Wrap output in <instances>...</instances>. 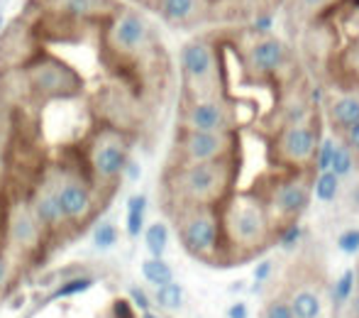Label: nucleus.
Listing matches in <instances>:
<instances>
[{
    "label": "nucleus",
    "mask_w": 359,
    "mask_h": 318,
    "mask_svg": "<svg viewBox=\"0 0 359 318\" xmlns=\"http://www.w3.org/2000/svg\"><path fill=\"white\" fill-rule=\"evenodd\" d=\"M237 179V157L205 161V164H169L164 174V196L171 208L205 206L220 208L232 194Z\"/></svg>",
    "instance_id": "1"
},
{
    "label": "nucleus",
    "mask_w": 359,
    "mask_h": 318,
    "mask_svg": "<svg viewBox=\"0 0 359 318\" xmlns=\"http://www.w3.org/2000/svg\"><path fill=\"white\" fill-rule=\"evenodd\" d=\"M217 211L225 252L255 255L257 250L276 240V225L271 223L264 204L255 191H232Z\"/></svg>",
    "instance_id": "2"
},
{
    "label": "nucleus",
    "mask_w": 359,
    "mask_h": 318,
    "mask_svg": "<svg viewBox=\"0 0 359 318\" xmlns=\"http://www.w3.org/2000/svg\"><path fill=\"white\" fill-rule=\"evenodd\" d=\"M184 74V98H225V72L213 39L196 37L179 52Z\"/></svg>",
    "instance_id": "3"
},
{
    "label": "nucleus",
    "mask_w": 359,
    "mask_h": 318,
    "mask_svg": "<svg viewBox=\"0 0 359 318\" xmlns=\"http://www.w3.org/2000/svg\"><path fill=\"white\" fill-rule=\"evenodd\" d=\"M174 225L184 250L191 257L203 262H215L217 255L225 252L220 230V211L205 206H184L171 208Z\"/></svg>",
    "instance_id": "4"
},
{
    "label": "nucleus",
    "mask_w": 359,
    "mask_h": 318,
    "mask_svg": "<svg viewBox=\"0 0 359 318\" xmlns=\"http://www.w3.org/2000/svg\"><path fill=\"white\" fill-rule=\"evenodd\" d=\"M130 159V140L125 133L100 125L88 140L86 147V164L88 179L95 189H113L123 176V169Z\"/></svg>",
    "instance_id": "5"
},
{
    "label": "nucleus",
    "mask_w": 359,
    "mask_h": 318,
    "mask_svg": "<svg viewBox=\"0 0 359 318\" xmlns=\"http://www.w3.org/2000/svg\"><path fill=\"white\" fill-rule=\"evenodd\" d=\"M255 194L264 204L271 223L276 225V233L284 225L298 223L303 211L311 204V184H308L306 176H301V171L274 176V179L266 181V186L262 191L255 189Z\"/></svg>",
    "instance_id": "6"
},
{
    "label": "nucleus",
    "mask_w": 359,
    "mask_h": 318,
    "mask_svg": "<svg viewBox=\"0 0 359 318\" xmlns=\"http://www.w3.org/2000/svg\"><path fill=\"white\" fill-rule=\"evenodd\" d=\"M47 174L52 179L54 194H57L67 225L81 228L88 223L95 211V186L90 184L88 176H81V171L69 169V166H54Z\"/></svg>",
    "instance_id": "7"
},
{
    "label": "nucleus",
    "mask_w": 359,
    "mask_h": 318,
    "mask_svg": "<svg viewBox=\"0 0 359 318\" xmlns=\"http://www.w3.org/2000/svg\"><path fill=\"white\" fill-rule=\"evenodd\" d=\"M240 152L237 133H201L179 130L171 152V164H205V161L232 159Z\"/></svg>",
    "instance_id": "8"
},
{
    "label": "nucleus",
    "mask_w": 359,
    "mask_h": 318,
    "mask_svg": "<svg viewBox=\"0 0 359 318\" xmlns=\"http://www.w3.org/2000/svg\"><path fill=\"white\" fill-rule=\"evenodd\" d=\"M27 84L34 95L47 100L76 98L83 91V79L79 77V72L52 54H42L29 62Z\"/></svg>",
    "instance_id": "9"
},
{
    "label": "nucleus",
    "mask_w": 359,
    "mask_h": 318,
    "mask_svg": "<svg viewBox=\"0 0 359 318\" xmlns=\"http://www.w3.org/2000/svg\"><path fill=\"white\" fill-rule=\"evenodd\" d=\"M318 143H320V130H318L316 120L288 125V128H281L271 140V159L284 169L303 171L316 159Z\"/></svg>",
    "instance_id": "10"
},
{
    "label": "nucleus",
    "mask_w": 359,
    "mask_h": 318,
    "mask_svg": "<svg viewBox=\"0 0 359 318\" xmlns=\"http://www.w3.org/2000/svg\"><path fill=\"white\" fill-rule=\"evenodd\" d=\"M235 105L225 98H184L179 108V130L201 133H237Z\"/></svg>",
    "instance_id": "11"
},
{
    "label": "nucleus",
    "mask_w": 359,
    "mask_h": 318,
    "mask_svg": "<svg viewBox=\"0 0 359 318\" xmlns=\"http://www.w3.org/2000/svg\"><path fill=\"white\" fill-rule=\"evenodd\" d=\"M149 25L140 13L135 10L120 8L113 18L108 20V29H105V47L113 57H137L144 52L149 44Z\"/></svg>",
    "instance_id": "12"
},
{
    "label": "nucleus",
    "mask_w": 359,
    "mask_h": 318,
    "mask_svg": "<svg viewBox=\"0 0 359 318\" xmlns=\"http://www.w3.org/2000/svg\"><path fill=\"white\" fill-rule=\"evenodd\" d=\"M44 238H47V233L32 216L27 201H15L8 208V218H5V245H8V250L18 257H32L42 250Z\"/></svg>",
    "instance_id": "13"
},
{
    "label": "nucleus",
    "mask_w": 359,
    "mask_h": 318,
    "mask_svg": "<svg viewBox=\"0 0 359 318\" xmlns=\"http://www.w3.org/2000/svg\"><path fill=\"white\" fill-rule=\"evenodd\" d=\"M288 59H291V49L279 37H271V34L255 39L245 54L247 72L257 79L276 77L279 72H284Z\"/></svg>",
    "instance_id": "14"
},
{
    "label": "nucleus",
    "mask_w": 359,
    "mask_h": 318,
    "mask_svg": "<svg viewBox=\"0 0 359 318\" xmlns=\"http://www.w3.org/2000/svg\"><path fill=\"white\" fill-rule=\"evenodd\" d=\"M27 206L47 235H54L62 228H67V218H64L62 208H59V201H57V194H54L49 174L44 176V179H39V184L32 189V194H29V199H27Z\"/></svg>",
    "instance_id": "15"
},
{
    "label": "nucleus",
    "mask_w": 359,
    "mask_h": 318,
    "mask_svg": "<svg viewBox=\"0 0 359 318\" xmlns=\"http://www.w3.org/2000/svg\"><path fill=\"white\" fill-rule=\"evenodd\" d=\"M49 5L64 20H110L120 10L113 0H49Z\"/></svg>",
    "instance_id": "16"
},
{
    "label": "nucleus",
    "mask_w": 359,
    "mask_h": 318,
    "mask_svg": "<svg viewBox=\"0 0 359 318\" xmlns=\"http://www.w3.org/2000/svg\"><path fill=\"white\" fill-rule=\"evenodd\" d=\"M327 123H330L332 133L340 138L352 125L359 123V91L337 93L327 100Z\"/></svg>",
    "instance_id": "17"
},
{
    "label": "nucleus",
    "mask_w": 359,
    "mask_h": 318,
    "mask_svg": "<svg viewBox=\"0 0 359 318\" xmlns=\"http://www.w3.org/2000/svg\"><path fill=\"white\" fill-rule=\"evenodd\" d=\"M288 306H291V311H293V318H318L320 316V309H323L318 294L316 291H308V289L298 291Z\"/></svg>",
    "instance_id": "18"
},
{
    "label": "nucleus",
    "mask_w": 359,
    "mask_h": 318,
    "mask_svg": "<svg viewBox=\"0 0 359 318\" xmlns=\"http://www.w3.org/2000/svg\"><path fill=\"white\" fill-rule=\"evenodd\" d=\"M144 213H147V196L137 194L128 201V235L140 238L144 233Z\"/></svg>",
    "instance_id": "19"
},
{
    "label": "nucleus",
    "mask_w": 359,
    "mask_h": 318,
    "mask_svg": "<svg viewBox=\"0 0 359 318\" xmlns=\"http://www.w3.org/2000/svg\"><path fill=\"white\" fill-rule=\"evenodd\" d=\"M142 277L154 286H164L169 281H174V272L161 257H149V260L142 262Z\"/></svg>",
    "instance_id": "20"
},
{
    "label": "nucleus",
    "mask_w": 359,
    "mask_h": 318,
    "mask_svg": "<svg viewBox=\"0 0 359 318\" xmlns=\"http://www.w3.org/2000/svg\"><path fill=\"white\" fill-rule=\"evenodd\" d=\"M93 284H95L93 277H86V274L72 277V279L62 281V284H59L57 289H54L52 294H49V301H54V299H69V296L83 294V291H88Z\"/></svg>",
    "instance_id": "21"
},
{
    "label": "nucleus",
    "mask_w": 359,
    "mask_h": 318,
    "mask_svg": "<svg viewBox=\"0 0 359 318\" xmlns=\"http://www.w3.org/2000/svg\"><path fill=\"white\" fill-rule=\"evenodd\" d=\"M337 0H291L288 3V10L293 13V18L298 20H311L316 15H320L323 10L332 8Z\"/></svg>",
    "instance_id": "22"
},
{
    "label": "nucleus",
    "mask_w": 359,
    "mask_h": 318,
    "mask_svg": "<svg viewBox=\"0 0 359 318\" xmlns=\"http://www.w3.org/2000/svg\"><path fill=\"white\" fill-rule=\"evenodd\" d=\"M144 242L151 257H161L166 252V245H169V228L164 223H151L144 230Z\"/></svg>",
    "instance_id": "23"
},
{
    "label": "nucleus",
    "mask_w": 359,
    "mask_h": 318,
    "mask_svg": "<svg viewBox=\"0 0 359 318\" xmlns=\"http://www.w3.org/2000/svg\"><path fill=\"white\" fill-rule=\"evenodd\" d=\"M313 194H316L323 204H330V201H335L337 194H340V179H337L332 171H320L316 184H313Z\"/></svg>",
    "instance_id": "24"
},
{
    "label": "nucleus",
    "mask_w": 359,
    "mask_h": 318,
    "mask_svg": "<svg viewBox=\"0 0 359 318\" xmlns=\"http://www.w3.org/2000/svg\"><path fill=\"white\" fill-rule=\"evenodd\" d=\"M352 169H355V157H352V152L345 147V145L337 143L335 154H332V161H330V171L342 181L352 174Z\"/></svg>",
    "instance_id": "25"
},
{
    "label": "nucleus",
    "mask_w": 359,
    "mask_h": 318,
    "mask_svg": "<svg viewBox=\"0 0 359 318\" xmlns=\"http://www.w3.org/2000/svg\"><path fill=\"white\" fill-rule=\"evenodd\" d=\"M156 304L164 309H179L184 304V289L176 281H169L164 286H156Z\"/></svg>",
    "instance_id": "26"
},
{
    "label": "nucleus",
    "mask_w": 359,
    "mask_h": 318,
    "mask_svg": "<svg viewBox=\"0 0 359 318\" xmlns=\"http://www.w3.org/2000/svg\"><path fill=\"white\" fill-rule=\"evenodd\" d=\"M335 147H337V143L332 138H325L318 143L316 159H313V166H316L318 174H320V171H330V161H332V154H335Z\"/></svg>",
    "instance_id": "27"
},
{
    "label": "nucleus",
    "mask_w": 359,
    "mask_h": 318,
    "mask_svg": "<svg viewBox=\"0 0 359 318\" xmlns=\"http://www.w3.org/2000/svg\"><path fill=\"white\" fill-rule=\"evenodd\" d=\"M118 242V228L113 223H100L93 233V245L100 247V250H108Z\"/></svg>",
    "instance_id": "28"
},
{
    "label": "nucleus",
    "mask_w": 359,
    "mask_h": 318,
    "mask_svg": "<svg viewBox=\"0 0 359 318\" xmlns=\"http://www.w3.org/2000/svg\"><path fill=\"white\" fill-rule=\"evenodd\" d=\"M342 69H345L350 77L359 79V39L345 47V52H342Z\"/></svg>",
    "instance_id": "29"
},
{
    "label": "nucleus",
    "mask_w": 359,
    "mask_h": 318,
    "mask_svg": "<svg viewBox=\"0 0 359 318\" xmlns=\"http://www.w3.org/2000/svg\"><path fill=\"white\" fill-rule=\"evenodd\" d=\"M352 289H355V272L347 270L335 284V301L337 304H345V301L352 296Z\"/></svg>",
    "instance_id": "30"
},
{
    "label": "nucleus",
    "mask_w": 359,
    "mask_h": 318,
    "mask_svg": "<svg viewBox=\"0 0 359 318\" xmlns=\"http://www.w3.org/2000/svg\"><path fill=\"white\" fill-rule=\"evenodd\" d=\"M303 238V228L298 223H291V225H284V228L276 233V240H279V245L281 247H296L298 245V240Z\"/></svg>",
    "instance_id": "31"
},
{
    "label": "nucleus",
    "mask_w": 359,
    "mask_h": 318,
    "mask_svg": "<svg viewBox=\"0 0 359 318\" xmlns=\"http://www.w3.org/2000/svg\"><path fill=\"white\" fill-rule=\"evenodd\" d=\"M337 247H340L345 255H355V252H359V230H345V233L337 238Z\"/></svg>",
    "instance_id": "32"
},
{
    "label": "nucleus",
    "mask_w": 359,
    "mask_h": 318,
    "mask_svg": "<svg viewBox=\"0 0 359 318\" xmlns=\"http://www.w3.org/2000/svg\"><path fill=\"white\" fill-rule=\"evenodd\" d=\"M342 145H345V147L350 150L352 157L359 159V123L352 125V128L347 130L345 135H342Z\"/></svg>",
    "instance_id": "33"
},
{
    "label": "nucleus",
    "mask_w": 359,
    "mask_h": 318,
    "mask_svg": "<svg viewBox=\"0 0 359 318\" xmlns=\"http://www.w3.org/2000/svg\"><path fill=\"white\" fill-rule=\"evenodd\" d=\"M113 318H137L135 306L128 299H115L113 301Z\"/></svg>",
    "instance_id": "34"
},
{
    "label": "nucleus",
    "mask_w": 359,
    "mask_h": 318,
    "mask_svg": "<svg viewBox=\"0 0 359 318\" xmlns=\"http://www.w3.org/2000/svg\"><path fill=\"white\" fill-rule=\"evenodd\" d=\"M264 318H293V311L286 301H274V304H269Z\"/></svg>",
    "instance_id": "35"
},
{
    "label": "nucleus",
    "mask_w": 359,
    "mask_h": 318,
    "mask_svg": "<svg viewBox=\"0 0 359 318\" xmlns=\"http://www.w3.org/2000/svg\"><path fill=\"white\" fill-rule=\"evenodd\" d=\"M10 279H13V265H10V257L0 252V291L10 284Z\"/></svg>",
    "instance_id": "36"
},
{
    "label": "nucleus",
    "mask_w": 359,
    "mask_h": 318,
    "mask_svg": "<svg viewBox=\"0 0 359 318\" xmlns=\"http://www.w3.org/2000/svg\"><path fill=\"white\" fill-rule=\"evenodd\" d=\"M130 304L135 306V309H140V311H149V299H147V294L142 289H137V286H133L130 289Z\"/></svg>",
    "instance_id": "37"
},
{
    "label": "nucleus",
    "mask_w": 359,
    "mask_h": 318,
    "mask_svg": "<svg viewBox=\"0 0 359 318\" xmlns=\"http://www.w3.org/2000/svg\"><path fill=\"white\" fill-rule=\"evenodd\" d=\"M123 174H128V179H130V181H137L140 176H142V169H140V164H137L135 159H128V164H125Z\"/></svg>",
    "instance_id": "38"
},
{
    "label": "nucleus",
    "mask_w": 359,
    "mask_h": 318,
    "mask_svg": "<svg viewBox=\"0 0 359 318\" xmlns=\"http://www.w3.org/2000/svg\"><path fill=\"white\" fill-rule=\"evenodd\" d=\"M269 274H271V262L266 260V262H262V265L257 267V272H255V279H257V281H264Z\"/></svg>",
    "instance_id": "39"
},
{
    "label": "nucleus",
    "mask_w": 359,
    "mask_h": 318,
    "mask_svg": "<svg viewBox=\"0 0 359 318\" xmlns=\"http://www.w3.org/2000/svg\"><path fill=\"white\" fill-rule=\"evenodd\" d=\"M227 318H247V304H232L227 309Z\"/></svg>",
    "instance_id": "40"
},
{
    "label": "nucleus",
    "mask_w": 359,
    "mask_h": 318,
    "mask_svg": "<svg viewBox=\"0 0 359 318\" xmlns=\"http://www.w3.org/2000/svg\"><path fill=\"white\" fill-rule=\"evenodd\" d=\"M271 22H274L271 15H262L259 20H255V29L257 32H266V29H271Z\"/></svg>",
    "instance_id": "41"
},
{
    "label": "nucleus",
    "mask_w": 359,
    "mask_h": 318,
    "mask_svg": "<svg viewBox=\"0 0 359 318\" xmlns=\"http://www.w3.org/2000/svg\"><path fill=\"white\" fill-rule=\"evenodd\" d=\"M142 318H161V316H156V314H151V311H142Z\"/></svg>",
    "instance_id": "42"
},
{
    "label": "nucleus",
    "mask_w": 359,
    "mask_h": 318,
    "mask_svg": "<svg viewBox=\"0 0 359 318\" xmlns=\"http://www.w3.org/2000/svg\"><path fill=\"white\" fill-rule=\"evenodd\" d=\"M350 3H352V8H357V10H359V0H350Z\"/></svg>",
    "instance_id": "43"
},
{
    "label": "nucleus",
    "mask_w": 359,
    "mask_h": 318,
    "mask_svg": "<svg viewBox=\"0 0 359 318\" xmlns=\"http://www.w3.org/2000/svg\"><path fill=\"white\" fill-rule=\"evenodd\" d=\"M355 281H359V272H357V274H355Z\"/></svg>",
    "instance_id": "44"
},
{
    "label": "nucleus",
    "mask_w": 359,
    "mask_h": 318,
    "mask_svg": "<svg viewBox=\"0 0 359 318\" xmlns=\"http://www.w3.org/2000/svg\"><path fill=\"white\" fill-rule=\"evenodd\" d=\"M0 242H3V235H0Z\"/></svg>",
    "instance_id": "45"
}]
</instances>
